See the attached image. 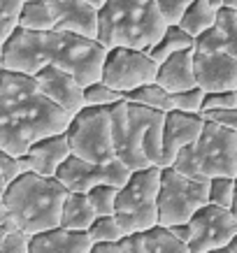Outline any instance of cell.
I'll return each mask as SVG.
<instances>
[{"label": "cell", "mask_w": 237, "mask_h": 253, "mask_svg": "<svg viewBox=\"0 0 237 253\" xmlns=\"http://www.w3.org/2000/svg\"><path fill=\"white\" fill-rule=\"evenodd\" d=\"M107 49L98 40H89L75 33H28L19 31L2 46V70L38 77L49 65L65 70L84 86L102 79Z\"/></svg>", "instance_id": "1"}, {"label": "cell", "mask_w": 237, "mask_h": 253, "mask_svg": "<svg viewBox=\"0 0 237 253\" xmlns=\"http://www.w3.org/2000/svg\"><path fill=\"white\" fill-rule=\"evenodd\" d=\"M70 121L72 116L45 98L33 77L0 72V151L21 158L35 142L63 135Z\"/></svg>", "instance_id": "2"}, {"label": "cell", "mask_w": 237, "mask_h": 253, "mask_svg": "<svg viewBox=\"0 0 237 253\" xmlns=\"http://www.w3.org/2000/svg\"><path fill=\"white\" fill-rule=\"evenodd\" d=\"M114 158L130 172L163 168V126L165 114L153 109L119 102L109 109Z\"/></svg>", "instance_id": "3"}, {"label": "cell", "mask_w": 237, "mask_h": 253, "mask_svg": "<svg viewBox=\"0 0 237 253\" xmlns=\"http://www.w3.org/2000/svg\"><path fill=\"white\" fill-rule=\"evenodd\" d=\"M168 31V21L153 0H107L98 9V42L107 51H149Z\"/></svg>", "instance_id": "4"}, {"label": "cell", "mask_w": 237, "mask_h": 253, "mask_svg": "<svg viewBox=\"0 0 237 253\" xmlns=\"http://www.w3.org/2000/svg\"><path fill=\"white\" fill-rule=\"evenodd\" d=\"M68 188L58 179L40 174H23L5 191V207L9 211V223L28 237L40 232L61 228L63 205Z\"/></svg>", "instance_id": "5"}, {"label": "cell", "mask_w": 237, "mask_h": 253, "mask_svg": "<svg viewBox=\"0 0 237 253\" xmlns=\"http://www.w3.org/2000/svg\"><path fill=\"white\" fill-rule=\"evenodd\" d=\"M172 168L195 181H209L216 176L237 179V132L205 121L198 142L184 149Z\"/></svg>", "instance_id": "6"}, {"label": "cell", "mask_w": 237, "mask_h": 253, "mask_svg": "<svg viewBox=\"0 0 237 253\" xmlns=\"http://www.w3.org/2000/svg\"><path fill=\"white\" fill-rule=\"evenodd\" d=\"M163 168H146L133 172L128 184L119 191L116 202V221L121 225L126 237L140 235V232L156 230L158 223V191H161Z\"/></svg>", "instance_id": "7"}, {"label": "cell", "mask_w": 237, "mask_h": 253, "mask_svg": "<svg viewBox=\"0 0 237 253\" xmlns=\"http://www.w3.org/2000/svg\"><path fill=\"white\" fill-rule=\"evenodd\" d=\"M209 205V181H195L179 174L175 168H163L158 191V223L161 228L186 225L202 207Z\"/></svg>", "instance_id": "8"}, {"label": "cell", "mask_w": 237, "mask_h": 253, "mask_svg": "<svg viewBox=\"0 0 237 253\" xmlns=\"http://www.w3.org/2000/svg\"><path fill=\"white\" fill-rule=\"evenodd\" d=\"M109 109L84 107L77 116H72L65 135H68L70 151L75 158H82L86 163H98V165L114 161Z\"/></svg>", "instance_id": "9"}, {"label": "cell", "mask_w": 237, "mask_h": 253, "mask_svg": "<svg viewBox=\"0 0 237 253\" xmlns=\"http://www.w3.org/2000/svg\"><path fill=\"white\" fill-rule=\"evenodd\" d=\"M158 77V63L153 61L149 51L138 49H112L107 51V61L102 68V84L112 91L128 95L142 86L156 84Z\"/></svg>", "instance_id": "10"}, {"label": "cell", "mask_w": 237, "mask_h": 253, "mask_svg": "<svg viewBox=\"0 0 237 253\" xmlns=\"http://www.w3.org/2000/svg\"><path fill=\"white\" fill-rule=\"evenodd\" d=\"M130 174L133 172L123 163L116 161V158L98 165V163H86L82 158L70 156L68 161L63 163V168L58 169L56 179L68 188V193L89 195L95 186H116V188H123V186L128 184Z\"/></svg>", "instance_id": "11"}, {"label": "cell", "mask_w": 237, "mask_h": 253, "mask_svg": "<svg viewBox=\"0 0 237 253\" xmlns=\"http://www.w3.org/2000/svg\"><path fill=\"white\" fill-rule=\"evenodd\" d=\"M191 253H214L228 249L237 237V218L230 209L207 205L191 218Z\"/></svg>", "instance_id": "12"}, {"label": "cell", "mask_w": 237, "mask_h": 253, "mask_svg": "<svg viewBox=\"0 0 237 253\" xmlns=\"http://www.w3.org/2000/svg\"><path fill=\"white\" fill-rule=\"evenodd\" d=\"M195 58V79L205 93H228L237 91V58L226 51H198Z\"/></svg>", "instance_id": "13"}, {"label": "cell", "mask_w": 237, "mask_h": 253, "mask_svg": "<svg viewBox=\"0 0 237 253\" xmlns=\"http://www.w3.org/2000/svg\"><path fill=\"white\" fill-rule=\"evenodd\" d=\"M38 82L40 91L45 93V98H49L58 109H63L68 116H77L84 105V86L79 84L70 72L58 70L54 65H49L40 72L38 77H33Z\"/></svg>", "instance_id": "14"}, {"label": "cell", "mask_w": 237, "mask_h": 253, "mask_svg": "<svg viewBox=\"0 0 237 253\" xmlns=\"http://www.w3.org/2000/svg\"><path fill=\"white\" fill-rule=\"evenodd\" d=\"M205 130V119L182 112L165 114L163 126V168H172L184 149H189L198 142Z\"/></svg>", "instance_id": "15"}, {"label": "cell", "mask_w": 237, "mask_h": 253, "mask_svg": "<svg viewBox=\"0 0 237 253\" xmlns=\"http://www.w3.org/2000/svg\"><path fill=\"white\" fill-rule=\"evenodd\" d=\"M54 16L56 31L98 40V9L89 0H45Z\"/></svg>", "instance_id": "16"}, {"label": "cell", "mask_w": 237, "mask_h": 253, "mask_svg": "<svg viewBox=\"0 0 237 253\" xmlns=\"http://www.w3.org/2000/svg\"><path fill=\"white\" fill-rule=\"evenodd\" d=\"M72 151H70V142L68 135H54V137L40 139L28 149V154L23 156L26 161V168L33 174L40 176H49V179H56L58 169L63 168V163L68 161Z\"/></svg>", "instance_id": "17"}, {"label": "cell", "mask_w": 237, "mask_h": 253, "mask_svg": "<svg viewBox=\"0 0 237 253\" xmlns=\"http://www.w3.org/2000/svg\"><path fill=\"white\" fill-rule=\"evenodd\" d=\"M156 84L163 86L170 95H177V93L195 88V86H198V79H195V58H193V49L170 56L163 65H158Z\"/></svg>", "instance_id": "18"}, {"label": "cell", "mask_w": 237, "mask_h": 253, "mask_svg": "<svg viewBox=\"0 0 237 253\" xmlns=\"http://www.w3.org/2000/svg\"><path fill=\"white\" fill-rule=\"evenodd\" d=\"M91 249L93 242L86 232H70L63 228L31 237V253H91Z\"/></svg>", "instance_id": "19"}, {"label": "cell", "mask_w": 237, "mask_h": 253, "mask_svg": "<svg viewBox=\"0 0 237 253\" xmlns=\"http://www.w3.org/2000/svg\"><path fill=\"white\" fill-rule=\"evenodd\" d=\"M98 214L93 211L89 195L82 193H68L65 205H63V214H61V228L70 232H89L91 225L95 223Z\"/></svg>", "instance_id": "20"}, {"label": "cell", "mask_w": 237, "mask_h": 253, "mask_svg": "<svg viewBox=\"0 0 237 253\" xmlns=\"http://www.w3.org/2000/svg\"><path fill=\"white\" fill-rule=\"evenodd\" d=\"M216 16H219V9L209 0H195L191 7L186 9V14L182 16L179 28L184 33H189L193 40H198L200 35H205L207 31H212L216 26Z\"/></svg>", "instance_id": "21"}, {"label": "cell", "mask_w": 237, "mask_h": 253, "mask_svg": "<svg viewBox=\"0 0 237 253\" xmlns=\"http://www.w3.org/2000/svg\"><path fill=\"white\" fill-rule=\"evenodd\" d=\"M193 46H195V40H193L189 33H184L179 26H168L165 35L149 49V56H151L158 65H163L170 56L189 51V49H193Z\"/></svg>", "instance_id": "22"}, {"label": "cell", "mask_w": 237, "mask_h": 253, "mask_svg": "<svg viewBox=\"0 0 237 253\" xmlns=\"http://www.w3.org/2000/svg\"><path fill=\"white\" fill-rule=\"evenodd\" d=\"M126 102H130V105H140V107H146V109H153V112H161V114L175 112L172 95L158 84L142 86V88H138V91L128 93V95H126Z\"/></svg>", "instance_id": "23"}, {"label": "cell", "mask_w": 237, "mask_h": 253, "mask_svg": "<svg viewBox=\"0 0 237 253\" xmlns=\"http://www.w3.org/2000/svg\"><path fill=\"white\" fill-rule=\"evenodd\" d=\"M19 28H21V31H28V33H51V31H56L54 16H51L49 5H47L45 0H26Z\"/></svg>", "instance_id": "24"}, {"label": "cell", "mask_w": 237, "mask_h": 253, "mask_svg": "<svg viewBox=\"0 0 237 253\" xmlns=\"http://www.w3.org/2000/svg\"><path fill=\"white\" fill-rule=\"evenodd\" d=\"M23 5L26 0H0V49L19 31Z\"/></svg>", "instance_id": "25"}, {"label": "cell", "mask_w": 237, "mask_h": 253, "mask_svg": "<svg viewBox=\"0 0 237 253\" xmlns=\"http://www.w3.org/2000/svg\"><path fill=\"white\" fill-rule=\"evenodd\" d=\"M216 31L221 35L223 51L233 58H237V9L221 7L216 16Z\"/></svg>", "instance_id": "26"}, {"label": "cell", "mask_w": 237, "mask_h": 253, "mask_svg": "<svg viewBox=\"0 0 237 253\" xmlns=\"http://www.w3.org/2000/svg\"><path fill=\"white\" fill-rule=\"evenodd\" d=\"M89 239L93 244H116V242H123L126 235H123L121 225L116 221V216H98L95 223L91 225V230L86 232Z\"/></svg>", "instance_id": "27"}, {"label": "cell", "mask_w": 237, "mask_h": 253, "mask_svg": "<svg viewBox=\"0 0 237 253\" xmlns=\"http://www.w3.org/2000/svg\"><path fill=\"white\" fill-rule=\"evenodd\" d=\"M235 193H237V179L230 176H216L209 179V205L221 209H230L235 205Z\"/></svg>", "instance_id": "28"}, {"label": "cell", "mask_w": 237, "mask_h": 253, "mask_svg": "<svg viewBox=\"0 0 237 253\" xmlns=\"http://www.w3.org/2000/svg\"><path fill=\"white\" fill-rule=\"evenodd\" d=\"M123 100H126V95L112 91V88H109L107 84H102V82H95V84L84 88V105L86 107L109 109V107H114V105H119V102H123Z\"/></svg>", "instance_id": "29"}, {"label": "cell", "mask_w": 237, "mask_h": 253, "mask_svg": "<svg viewBox=\"0 0 237 253\" xmlns=\"http://www.w3.org/2000/svg\"><path fill=\"white\" fill-rule=\"evenodd\" d=\"M119 191L116 186H95L89 193V202H91L93 211L98 216H114L116 214V202H119Z\"/></svg>", "instance_id": "30"}, {"label": "cell", "mask_w": 237, "mask_h": 253, "mask_svg": "<svg viewBox=\"0 0 237 253\" xmlns=\"http://www.w3.org/2000/svg\"><path fill=\"white\" fill-rule=\"evenodd\" d=\"M0 253H31V237L9 223L0 228Z\"/></svg>", "instance_id": "31"}, {"label": "cell", "mask_w": 237, "mask_h": 253, "mask_svg": "<svg viewBox=\"0 0 237 253\" xmlns=\"http://www.w3.org/2000/svg\"><path fill=\"white\" fill-rule=\"evenodd\" d=\"M205 95H207V93L202 91L200 86H195V88H191V91L177 93V95H172V102H175V112L200 116V114H202V102H205Z\"/></svg>", "instance_id": "32"}, {"label": "cell", "mask_w": 237, "mask_h": 253, "mask_svg": "<svg viewBox=\"0 0 237 253\" xmlns=\"http://www.w3.org/2000/svg\"><path fill=\"white\" fill-rule=\"evenodd\" d=\"M0 174H2V181L5 186H12L16 179H21L23 174H28V168H26V161L16 158V156H9L5 151H0Z\"/></svg>", "instance_id": "33"}, {"label": "cell", "mask_w": 237, "mask_h": 253, "mask_svg": "<svg viewBox=\"0 0 237 253\" xmlns=\"http://www.w3.org/2000/svg\"><path fill=\"white\" fill-rule=\"evenodd\" d=\"M153 2L161 9V14L165 16L168 26H179L182 16L186 14V9L191 7L195 0H153Z\"/></svg>", "instance_id": "34"}, {"label": "cell", "mask_w": 237, "mask_h": 253, "mask_svg": "<svg viewBox=\"0 0 237 253\" xmlns=\"http://www.w3.org/2000/svg\"><path fill=\"white\" fill-rule=\"evenodd\" d=\"M153 235H156V242H158V253H191V246L179 242L168 228L158 225L153 230Z\"/></svg>", "instance_id": "35"}, {"label": "cell", "mask_w": 237, "mask_h": 253, "mask_svg": "<svg viewBox=\"0 0 237 253\" xmlns=\"http://www.w3.org/2000/svg\"><path fill=\"white\" fill-rule=\"evenodd\" d=\"M221 109H237V91L207 93L205 102H202V114L205 112H221Z\"/></svg>", "instance_id": "36"}, {"label": "cell", "mask_w": 237, "mask_h": 253, "mask_svg": "<svg viewBox=\"0 0 237 253\" xmlns=\"http://www.w3.org/2000/svg\"><path fill=\"white\" fill-rule=\"evenodd\" d=\"M126 244H128V253H158V242L153 230L126 237Z\"/></svg>", "instance_id": "37"}, {"label": "cell", "mask_w": 237, "mask_h": 253, "mask_svg": "<svg viewBox=\"0 0 237 253\" xmlns=\"http://www.w3.org/2000/svg\"><path fill=\"white\" fill-rule=\"evenodd\" d=\"M205 121L209 123H216V126H221L226 130H233L237 132V109H221V112H205V114H200Z\"/></svg>", "instance_id": "38"}, {"label": "cell", "mask_w": 237, "mask_h": 253, "mask_svg": "<svg viewBox=\"0 0 237 253\" xmlns=\"http://www.w3.org/2000/svg\"><path fill=\"white\" fill-rule=\"evenodd\" d=\"M91 253H128V244H126V239L116 242V244H93Z\"/></svg>", "instance_id": "39"}, {"label": "cell", "mask_w": 237, "mask_h": 253, "mask_svg": "<svg viewBox=\"0 0 237 253\" xmlns=\"http://www.w3.org/2000/svg\"><path fill=\"white\" fill-rule=\"evenodd\" d=\"M168 230L172 232L179 242H184V244L191 242V228H189V223H186V225H175V228H168Z\"/></svg>", "instance_id": "40"}, {"label": "cell", "mask_w": 237, "mask_h": 253, "mask_svg": "<svg viewBox=\"0 0 237 253\" xmlns=\"http://www.w3.org/2000/svg\"><path fill=\"white\" fill-rule=\"evenodd\" d=\"M5 225H9V211L5 207V202L0 200V228H5Z\"/></svg>", "instance_id": "41"}, {"label": "cell", "mask_w": 237, "mask_h": 253, "mask_svg": "<svg viewBox=\"0 0 237 253\" xmlns=\"http://www.w3.org/2000/svg\"><path fill=\"white\" fill-rule=\"evenodd\" d=\"M223 7H228V9H237V0H223Z\"/></svg>", "instance_id": "42"}, {"label": "cell", "mask_w": 237, "mask_h": 253, "mask_svg": "<svg viewBox=\"0 0 237 253\" xmlns=\"http://www.w3.org/2000/svg\"><path fill=\"white\" fill-rule=\"evenodd\" d=\"M5 191H7V186H5V181H2V174H0V200L5 198Z\"/></svg>", "instance_id": "43"}, {"label": "cell", "mask_w": 237, "mask_h": 253, "mask_svg": "<svg viewBox=\"0 0 237 253\" xmlns=\"http://www.w3.org/2000/svg\"><path fill=\"white\" fill-rule=\"evenodd\" d=\"M89 2H91V5H93L95 9H100L102 5H105V2H107V0H89Z\"/></svg>", "instance_id": "44"}, {"label": "cell", "mask_w": 237, "mask_h": 253, "mask_svg": "<svg viewBox=\"0 0 237 253\" xmlns=\"http://www.w3.org/2000/svg\"><path fill=\"white\" fill-rule=\"evenodd\" d=\"M228 251L230 253H237V237L233 239V242H230V246H228Z\"/></svg>", "instance_id": "45"}, {"label": "cell", "mask_w": 237, "mask_h": 253, "mask_svg": "<svg viewBox=\"0 0 237 253\" xmlns=\"http://www.w3.org/2000/svg\"><path fill=\"white\" fill-rule=\"evenodd\" d=\"M209 2H212V5H214L216 9H221V7H223V0H209Z\"/></svg>", "instance_id": "46"}, {"label": "cell", "mask_w": 237, "mask_h": 253, "mask_svg": "<svg viewBox=\"0 0 237 253\" xmlns=\"http://www.w3.org/2000/svg\"><path fill=\"white\" fill-rule=\"evenodd\" d=\"M233 214H235V218H237V193H235V205H233Z\"/></svg>", "instance_id": "47"}, {"label": "cell", "mask_w": 237, "mask_h": 253, "mask_svg": "<svg viewBox=\"0 0 237 253\" xmlns=\"http://www.w3.org/2000/svg\"><path fill=\"white\" fill-rule=\"evenodd\" d=\"M0 72H2V49H0Z\"/></svg>", "instance_id": "48"}, {"label": "cell", "mask_w": 237, "mask_h": 253, "mask_svg": "<svg viewBox=\"0 0 237 253\" xmlns=\"http://www.w3.org/2000/svg\"><path fill=\"white\" fill-rule=\"evenodd\" d=\"M214 253H230V251H228V249H223V251H214Z\"/></svg>", "instance_id": "49"}]
</instances>
